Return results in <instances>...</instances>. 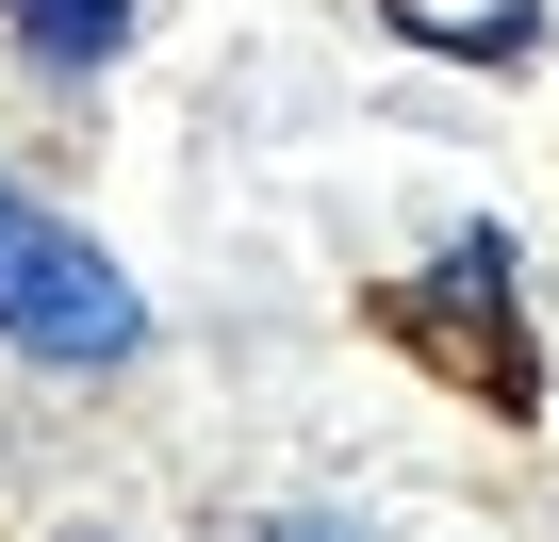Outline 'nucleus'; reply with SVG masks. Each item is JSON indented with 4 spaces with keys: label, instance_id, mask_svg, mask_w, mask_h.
<instances>
[{
    "label": "nucleus",
    "instance_id": "f03ea898",
    "mask_svg": "<svg viewBox=\"0 0 559 542\" xmlns=\"http://www.w3.org/2000/svg\"><path fill=\"white\" fill-rule=\"evenodd\" d=\"M0 17H17L34 67H116L132 50V0H0Z\"/></svg>",
    "mask_w": 559,
    "mask_h": 542
},
{
    "label": "nucleus",
    "instance_id": "f257e3e1",
    "mask_svg": "<svg viewBox=\"0 0 559 542\" xmlns=\"http://www.w3.org/2000/svg\"><path fill=\"white\" fill-rule=\"evenodd\" d=\"M0 346L17 362H132L148 346V297L116 280V246H83L67 214H34L17 181H0Z\"/></svg>",
    "mask_w": 559,
    "mask_h": 542
}]
</instances>
